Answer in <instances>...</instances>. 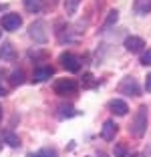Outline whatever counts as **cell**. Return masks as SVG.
Listing matches in <instances>:
<instances>
[{
  "mask_svg": "<svg viewBox=\"0 0 151 157\" xmlns=\"http://www.w3.org/2000/svg\"><path fill=\"white\" fill-rule=\"evenodd\" d=\"M129 131H131L133 137H137V139H141L145 135V131H147V107H139L137 109Z\"/></svg>",
  "mask_w": 151,
  "mask_h": 157,
  "instance_id": "cell-1",
  "label": "cell"
},
{
  "mask_svg": "<svg viewBox=\"0 0 151 157\" xmlns=\"http://www.w3.org/2000/svg\"><path fill=\"white\" fill-rule=\"evenodd\" d=\"M55 93L59 97H73L79 93V83L75 78H59L55 85H52Z\"/></svg>",
  "mask_w": 151,
  "mask_h": 157,
  "instance_id": "cell-2",
  "label": "cell"
},
{
  "mask_svg": "<svg viewBox=\"0 0 151 157\" xmlns=\"http://www.w3.org/2000/svg\"><path fill=\"white\" fill-rule=\"evenodd\" d=\"M28 36L37 44H45L48 40V33H46V22L45 20H34V22L28 26Z\"/></svg>",
  "mask_w": 151,
  "mask_h": 157,
  "instance_id": "cell-3",
  "label": "cell"
},
{
  "mask_svg": "<svg viewBox=\"0 0 151 157\" xmlns=\"http://www.w3.org/2000/svg\"><path fill=\"white\" fill-rule=\"evenodd\" d=\"M119 93L121 95H127V97H139L141 89H139L137 81H135L133 77H125L119 83Z\"/></svg>",
  "mask_w": 151,
  "mask_h": 157,
  "instance_id": "cell-4",
  "label": "cell"
},
{
  "mask_svg": "<svg viewBox=\"0 0 151 157\" xmlns=\"http://www.w3.org/2000/svg\"><path fill=\"white\" fill-rule=\"evenodd\" d=\"M0 24H2L4 30L14 33V30H18V28L22 26V16H18L16 12H8V14H4V16L0 18Z\"/></svg>",
  "mask_w": 151,
  "mask_h": 157,
  "instance_id": "cell-5",
  "label": "cell"
},
{
  "mask_svg": "<svg viewBox=\"0 0 151 157\" xmlns=\"http://www.w3.org/2000/svg\"><path fill=\"white\" fill-rule=\"evenodd\" d=\"M59 60L69 73H79V71H81V59H79L77 55H73V52H63Z\"/></svg>",
  "mask_w": 151,
  "mask_h": 157,
  "instance_id": "cell-6",
  "label": "cell"
},
{
  "mask_svg": "<svg viewBox=\"0 0 151 157\" xmlns=\"http://www.w3.org/2000/svg\"><path fill=\"white\" fill-rule=\"evenodd\" d=\"M52 75H55V69H52V67H37V69L32 71V81H34V83H45Z\"/></svg>",
  "mask_w": 151,
  "mask_h": 157,
  "instance_id": "cell-7",
  "label": "cell"
},
{
  "mask_svg": "<svg viewBox=\"0 0 151 157\" xmlns=\"http://www.w3.org/2000/svg\"><path fill=\"white\" fill-rule=\"evenodd\" d=\"M117 131H119L117 123L109 119V121H105V123H103V127H101V137L105 139V141H113L115 135H117Z\"/></svg>",
  "mask_w": 151,
  "mask_h": 157,
  "instance_id": "cell-8",
  "label": "cell"
},
{
  "mask_svg": "<svg viewBox=\"0 0 151 157\" xmlns=\"http://www.w3.org/2000/svg\"><path fill=\"white\" fill-rule=\"evenodd\" d=\"M123 46L129 52H141L143 46H145V40H143L141 36H127L125 42H123Z\"/></svg>",
  "mask_w": 151,
  "mask_h": 157,
  "instance_id": "cell-9",
  "label": "cell"
},
{
  "mask_svg": "<svg viewBox=\"0 0 151 157\" xmlns=\"http://www.w3.org/2000/svg\"><path fill=\"white\" fill-rule=\"evenodd\" d=\"M107 107H109V111H111V113H115V115H119V117H125V115L129 113L127 103L121 101V99H111Z\"/></svg>",
  "mask_w": 151,
  "mask_h": 157,
  "instance_id": "cell-10",
  "label": "cell"
},
{
  "mask_svg": "<svg viewBox=\"0 0 151 157\" xmlns=\"http://www.w3.org/2000/svg\"><path fill=\"white\" fill-rule=\"evenodd\" d=\"M133 10L137 16H145L151 12V0H135L133 2Z\"/></svg>",
  "mask_w": 151,
  "mask_h": 157,
  "instance_id": "cell-11",
  "label": "cell"
},
{
  "mask_svg": "<svg viewBox=\"0 0 151 157\" xmlns=\"http://www.w3.org/2000/svg\"><path fill=\"white\" fill-rule=\"evenodd\" d=\"M22 2H24L26 12H30V14H38L45 10V0H22Z\"/></svg>",
  "mask_w": 151,
  "mask_h": 157,
  "instance_id": "cell-12",
  "label": "cell"
},
{
  "mask_svg": "<svg viewBox=\"0 0 151 157\" xmlns=\"http://www.w3.org/2000/svg\"><path fill=\"white\" fill-rule=\"evenodd\" d=\"M14 56H16V52H14V46L10 42H4L0 46V60H12Z\"/></svg>",
  "mask_w": 151,
  "mask_h": 157,
  "instance_id": "cell-13",
  "label": "cell"
},
{
  "mask_svg": "<svg viewBox=\"0 0 151 157\" xmlns=\"http://www.w3.org/2000/svg\"><path fill=\"white\" fill-rule=\"evenodd\" d=\"M56 115H59V119H71V117L77 115V109H75V107H71V105H60Z\"/></svg>",
  "mask_w": 151,
  "mask_h": 157,
  "instance_id": "cell-14",
  "label": "cell"
},
{
  "mask_svg": "<svg viewBox=\"0 0 151 157\" xmlns=\"http://www.w3.org/2000/svg\"><path fill=\"white\" fill-rule=\"evenodd\" d=\"M2 135H4V143H8L10 147H14V149L20 147V139H18V135H14L12 131H4Z\"/></svg>",
  "mask_w": 151,
  "mask_h": 157,
  "instance_id": "cell-15",
  "label": "cell"
},
{
  "mask_svg": "<svg viewBox=\"0 0 151 157\" xmlns=\"http://www.w3.org/2000/svg\"><path fill=\"white\" fill-rule=\"evenodd\" d=\"M24 83V73L22 71H12V73H10V85H12V87H18V85H22Z\"/></svg>",
  "mask_w": 151,
  "mask_h": 157,
  "instance_id": "cell-16",
  "label": "cell"
},
{
  "mask_svg": "<svg viewBox=\"0 0 151 157\" xmlns=\"http://www.w3.org/2000/svg\"><path fill=\"white\" fill-rule=\"evenodd\" d=\"M79 4H81V0H64V12H67V16H73L77 12Z\"/></svg>",
  "mask_w": 151,
  "mask_h": 157,
  "instance_id": "cell-17",
  "label": "cell"
},
{
  "mask_svg": "<svg viewBox=\"0 0 151 157\" xmlns=\"http://www.w3.org/2000/svg\"><path fill=\"white\" fill-rule=\"evenodd\" d=\"M117 20H119V12H117V10H111V12L107 14L105 22H103V28H109V26H113V24H117Z\"/></svg>",
  "mask_w": 151,
  "mask_h": 157,
  "instance_id": "cell-18",
  "label": "cell"
},
{
  "mask_svg": "<svg viewBox=\"0 0 151 157\" xmlns=\"http://www.w3.org/2000/svg\"><path fill=\"white\" fill-rule=\"evenodd\" d=\"M115 157H127V147L123 143H117L115 145V151H113Z\"/></svg>",
  "mask_w": 151,
  "mask_h": 157,
  "instance_id": "cell-19",
  "label": "cell"
},
{
  "mask_svg": "<svg viewBox=\"0 0 151 157\" xmlns=\"http://www.w3.org/2000/svg\"><path fill=\"white\" fill-rule=\"evenodd\" d=\"M38 153H41L42 157H59V153H56V149H52V147H42V149H41Z\"/></svg>",
  "mask_w": 151,
  "mask_h": 157,
  "instance_id": "cell-20",
  "label": "cell"
},
{
  "mask_svg": "<svg viewBox=\"0 0 151 157\" xmlns=\"http://www.w3.org/2000/svg\"><path fill=\"white\" fill-rule=\"evenodd\" d=\"M139 63L145 65V67H151V48H147V51L141 55V60H139Z\"/></svg>",
  "mask_w": 151,
  "mask_h": 157,
  "instance_id": "cell-21",
  "label": "cell"
},
{
  "mask_svg": "<svg viewBox=\"0 0 151 157\" xmlns=\"http://www.w3.org/2000/svg\"><path fill=\"white\" fill-rule=\"evenodd\" d=\"M85 85H87V87H95V83H93V75H91V73L85 75Z\"/></svg>",
  "mask_w": 151,
  "mask_h": 157,
  "instance_id": "cell-22",
  "label": "cell"
},
{
  "mask_svg": "<svg viewBox=\"0 0 151 157\" xmlns=\"http://www.w3.org/2000/svg\"><path fill=\"white\" fill-rule=\"evenodd\" d=\"M145 89H147V93H151V75L145 77Z\"/></svg>",
  "mask_w": 151,
  "mask_h": 157,
  "instance_id": "cell-23",
  "label": "cell"
},
{
  "mask_svg": "<svg viewBox=\"0 0 151 157\" xmlns=\"http://www.w3.org/2000/svg\"><path fill=\"white\" fill-rule=\"evenodd\" d=\"M4 95H6V89L2 87V83H0V97H4Z\"/></svg>",
  "mask_w": 151,
  "mask_h": 157,
  "instance_id": "cell-24",
  "label": "cell"
},
{
  "mask_svg": "<svg viewBox=\"0 0 151 157\" xmlns=\"http://www.w3.org/2000/svg\"><path fill=\"white\" fill-rule=\"evenodd\" d=\"M26 157H42V155H41V153H28Z\"/></svg>",
  "mask_w": 151,
  "mask_h": 157,
  "instance_id": "cell-25",
  "label": "cell"
},
{
  "mask_svg": "<svg viewBox=\"0 0 151 157\" xmlns=\"http://www.w3.org/2000/svg\"><path fill=\"white\" fill-rule=\"evenodd\" d=\"M4 75H6V73H4V69L0 67V83H2V77H4Z\"/></svg>",
  "mask_w": 151,
  "mask_h": 157,
  "instance_id": "cell-26",
  "label": "cell"
},
{
  "mask_svg": "<svg viewBox=\"0 0 151 157\" xmlns=\"http://www.w3.org/2000/svg\"><path fill=\"white\" fill-rule=\"evenodd\" d=\"M2 143H4V135L0 133V149H2Z\"/></svg>",
  "mask_w": 151,
  "mask_h": 157,
  "instance_id": "cell-27",
  "label": "cell"
},
{
  "mask_svg": "<svg viewBox=\"0 0 151 157\" xmlns=\"http://www.w3.org/2000/svg\"><path fill=\"white\" fill-rule=\"evenodd\" d=\"M97 157H107V155H105L103 151H99V153H97Z\"/></svg>",
  "mask_w": 151,
  "mask_h": 157,
  "instance_id": "cell-28",
  "label": "cell"
},
{
  "mask_svg": "<svg viewBox=\"0 0 151 157\" xmlns=\"http://www.w3.org/2000/svg\"><path fill=\"white\" fill-rule=\"evenodd\" d=\"M56 2H59V0H50V4H52V6H55V4H56Z\"/></svg>",
  "mask_w": 151,
  "mask_h": 157,
  "instance_id": "cell-29",
  "label": "cell"
},
{
  "mask_svg": "<svg viewBox=\"0 0 151 157\" xmlns=\"http://www.w3.org/2000/svg\"><path fill=\"white\" fill-rule=\"evenodd\" d=\"M0 121H2V107H0Z\"/></svg>",
  "mask_w": 151,
  "mask_h": 157,
  "instance_id": "cell-30",
  "label": "cell"
},
{
  "mask_svg": "<svg viewBox=\"0 0 151 157\" xmlns=\"http://www.w3.org/2000/svg\"><path fill=\"white\" fill-rule=\"evenodd\" d=\"M131 157H139V155H131Z\"/></svg>",
  "mask_w": 151,
  "mask_h": 157,
  "instance_id": "cell-31",
  "label": "cell"
},
{
  "mask_svg": "<svg viewBox=\"0 0 151 157\" xmlns=\"http://www.w3.org/2000/svg\"><path fill=\"white\" fill-rule=\"evenodd\" d=\"M0 36H2V30H0Z\"/></svg>",
  "mask_w": 151,
  "mask_h": 157,
  "instance_id": "cell-32",
  "label": "cell"
}]
</instances>
